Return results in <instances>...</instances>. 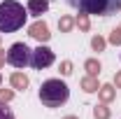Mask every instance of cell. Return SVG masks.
Instances as JSON below:
<instances>
[{
    "label": "cell",
    "mask_w": 121,
    "mask_h": 119,
    "mask_svg": "<svg viewBox=\"0 0 121 119\" xmlns=\"http://www.w3.org/2000/svg\"><path fill=\"white\" fill-rule=\"evenodd\" d=\"M114 84H117V87L121 89V73H117V75H114Z\"/></svg>",
    "instance_id": "ffe728a7"
},
{
    "label": "cell",
    "mask_w": 121,
    "mask_h": 119,
    "mask_svg": "<svg viewBox=\"0 0 121 119\" xmlns=\"http://www.w3.org/2000/svg\"><path fill=\"white\" fill-rule=\"evenodd\" d=\"M9 84H12L14 89H26V87H28V77L23 73H14L9 77Z\"/></svg>",
    "instance_id": "ba28073f"
},
{
    "label": "cell",
    "mask_w": 121,
    "mask_h": 119,
    "mask_svg": "<svg viewBox=\"0 0 121 119\" xmlns=\"http://www.w3.org/2000/svg\"><path fill=\"white\" fill-rule=\"evenodd\" d=\"M109 42L112 45H121V28H114L109 33Z\"/></svg>",
    "instance_id": "e0dca14e"
},
{
    "label": "cell",
    "mask_w": 121,
    "mask_h": 119,
    "mask_svg": "<svg viewBox=\"0 0 121 119\" xmlns=\"http://www.w3.org/2000/svg\"><path fill=\"white\" fill-rule=\"evenodd\" d=\"M82 89L86 91V93H93V91H98V89H100V84H98V79H95V77L86 75V77L82 79Z\"/></svg>",
    "instance_id": "9c48e42d"
},
{
    "label": "cell",
    "mask_w": 121,
    "mask_h": 119,
    "mask_svg": "<svg viewBox=\"0 0 121 119\" xmlns=\"http://www.w3.org/2000/svg\"><path fill=\"white\" fill-rule=\"evenodd\" d=\"M63 119H77V117H63Z\"/></svg>",
    "instance_id": "7402d4cb"
},
{
    "label": "cell",
    "mask_w": 121,
    "mask_h": 119,
    "mask_svg": "<svg viewBox=\"0 0 121 119\" xmlns=\"http://www.w3.org/2000/svg\"><path fill=\"white\" fill-rule=\"evenodd\" d=\"M14 98V91L12 89H0V103H9Z\"/></svg>",
    "instance_id": "2e32d148"
},
{
    "label": "cell",
    "mask_w": 121,
    "mask_h": 119,
    "mask_svg": "<svg viewBox=\"0 0 121 119\" xmlns=\"http://www.w3.org/2000/svg\"><path fill=\"white\" fill-rule=\"evenodd\" d=\"M5 59H7V56H5V54H2V51H0V68H2V65H5Z\"/></svg>",
    "instance_id": "44dd1931"
},
{
    "label": "cell",
    "mask_w": 121,
    "mask_h": 119,
    "mask_svg": "<svg viewBox=\"0 0 121 119\" xmlns=\"http://www.w3.org/2000/svg\"><path fill=\"white\" fill-rule=\"evenodd\" d=\"M105 45H107V40H105V37H100V35H95V37L91 40V47H93L95 51H103V49H105Z\"/></svg>",
    "instance_id": "9a60e30c"
},
{
    "label": "cell",
    "mask_w": 121,
    "mask_h": 119,
    "mask_svg": "<svg viewBox=\"0 0 121 119\" xmlns=\"http://www.w3.org/2000/svg\"><path fill=\"white\" fill-rule=\"evenodd\" d=\"M72 26H75V19L72 16H63L58 21V28L63 30V33H68V30H72Z\"/></svg>",
    "instance_id": "4fadbf2b"
},
{
    "label": "cell",
    "mask_w": 121,
    "mask_h": 119,
    "mask_svg": "<svg viewBox=\"0 0 121 119\" xmlns=\"http://www.w3.org/2000/svg\"><path fill=\"white\" fill-rule=\"evenodd\" d=\"M77 26H79V30H89V28H91L89 14H84V12H79V16H77Z\"/></svg>",
    "instance_id": "5bb4252c"
},
{
    "label": "cell",
    "mask_w": 121,
    "mask_h": 119,
    "mask_svg": "<svg viewBox=\"0 0 121 119\" xmlns=\"http://www.w3.org/2000/svg\"><path fill=\"white\" fill-rule=\"evenodd\" d=\"M60 73L63 75H72V63H70V61H63V63H60Z\"/></svg>",
    "instance_id": "d6986e66"
},
{
    "label": "cell",
    "mask_w": 121,
    "mask_h": 119,
    "mask_svg": "<svg viewBox=\"0 0 121 119\" xmlns=\"http://www.w3.org/2000/svg\"><path fill=\"white\" fill-rule=\"evenodd\" d=\"M93 117H95V119H109V107H107L105 103L95 105V107H93Z\"/></svg>",
    "instance_id": "7c38bea8"
},
{
    "label": "cell",
    "mask_w": 121,
    "mask_h": 119,
    "mask_svg": "<svg viewBox=\"0 0 121 119\" xmlns=\"http://www.w3.org/2000/svg\"><path fill=\"white\" fill-rule=\"evenodd\" d=\"M0 119H14L12 110H9V107H5V103H0Z\"/></svg>",
    "instance_id": "ac0fdd59"
},
{
    "label": "cell",
    "mask_w": 121,
    "mask_h": 119,
    "mask_svg": "<svg viewBox=\"0 0 121 119\" xmlns=\"http://www.w3.org/2000/svg\"><path fill=\"white\" fill-rule=\"evenodd\" d=\"M49 9V0H28V14L40 16Z\"/></svg>",
    "instance_id": "52a82bcc"
},
{
    "label": "cell",
    "mask_w": 121,
    "mask_h": 119,
    "mask_svg": "<svg viewBox=\"0 0 121 119\" xmlns=\"http://www.w3.org/2000/svg\"><path fill=\"white\" fill-rule=\"evenodd\" d=\"M68 98H70V89L60 79H47L44 84L40 87V101L47 107H60Z\"/></svg>",
    "instance_id": "7a4b0ae2"
},
{
    "label": "cell",
    "mask_w": 121,
    "mask_h": 119,
    "mask_svg": "<svg viewBox=\"0 0 121 119\" xmlns=\"http://www.w3.org/2000/svg\"><path fill=\"white\" fill-rule=\"evenodd\" d=\"M28 12L23 9L21 2L16 0H5L0 2V33H14V30L23 28Z\"/></svg>",
    "instance_id": "6da1fadb"
},
{
    "label": "cell",
    "mask_w": 121,
    "mask_h": 119,
    "mask_svg": "<svg viewBox=\"0 0 121 119\" xmlns=\"http://www.w3.org/2000/svg\"><path fill=\"white\" fill-rule=\"evenodd\" d=\"M7 63H12L14 68H26L30 65V49L23 42H14L7 51Z\"/></svg>",
    "instance_id": "277c9868"
},
{
    "label": "cell",
    "mask_w": 121,
    "mask_h": 119,
    "mask_svg": "<svg viewBox=\"0 0 121 119\" xmlns=\"http://www.w3.org/2000/svg\"><path fill=\"white\" fill-rule=\"evenodd\" d=\"M54 63V51L49 49V47L40 45L37 49H33L30 51V65L35 68V70H44Z\"/></svg>",
    "instance_id": "5b68a950"
},
{
    "label": "cell",
    "mask_w": 121,
    "mask_h": 119,
    "mask_svg": "<svg viewBox=\"0 0 121 119\" xmlns=\"http://www.w3.org/2000/svg\"><path fill=\"white\" fill-rule=\"evenodd\" d=\"M0 82H2V77H0Z\"/></svg>",
    "instance_id": "603a6c76"
},
{
    "label": "cell",
    "mask_w": 121,
    "mask_h": 119,
    "mask_svg": "<svg viewBox=\"0 0 121 119\" xmlns=\"http://www.w3.org/2000/svg\"><path fill=\"white\" fill-rule=\"evenodd\" d=\"M84 14H112L121 9V0H65Z\"/></svg>",
    "instance_id": "3957f363"
},
{
    "label": "cell",
    "mask_w": 121,
    "mask_h": 119,
    "mask_svg": "<svg viewBox=\"0 0 121 119\" xmlns=\"http://www.w3.org/2000/svg\"><path fill=\"white\" fill-rule=\"evenodd\" d=\"M98 96H100L103 103H109V101L114 98V84H103V87L98 89Z\"/></svg>",
    "instance_id": "30bf717a"
},
{
    "label": "cell",
    "mask_w": 121,
    "mask_h": 119,
    "mask_svg": "<svg viewBox=\"0 0 121 119\" xmlns=\"http://www.w3.org/2000/svg\"><path fill=\"white\" fill-rule=\"evenodd\" d=\"M28 35H30V37H35L40 45H42V42H47V40L51 37V33H49V26H47L44 21H35V23L28 28Z\"/></svg>",
    "instance_id": "8992f818"
},
{
    "label": "cell",
    "mask_w": 121,
    "mask_h": 119,
    "mask_svg": "<svg viewBox=\"0 0 121 119\" xmlns=\"http://www.w3.org/2000/svg\"><path fill=\"white\" fill-rule=\"evenodd\" d=\"M84 68H86V73H89L91 77H98V75H100V63H98L95 59H89L86 63H84Z\"/></svg>",
    "instance_id": "8fae6325"
}]
</instances>
